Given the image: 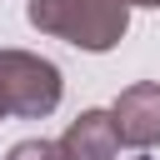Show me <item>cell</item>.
<instances>
[{
  "mask_svg": "<svg viewBox=\"0 0 160 160\" xmlns=\"http://www.w3.org/2000/svg\"><path fill=\"white\" fill-rule=\"evenodd\" d=\"M5 115H10V110H5V95H0V120H5Z\"/></svg>",
  "mask_w": 160,
  "mask_h": 160,
  "instance_id": "8",
  "label": "cell"
},
{
  "mask_svg": "<svg viewBox=\"0 0 160 160\" xmlns=\"http://www.w3.org/2000/svg\"><path fill=\"white\" fill-rule=\"evenodd\" d=\"M80 5H85V0H30V5H25V20H30L40 35L65 40L70 25H75V15H80Z\"/></svg>",
  "mask_w": 160,
  "mask_h": 160,
  "instance_id": "5",
  "label": "cell"
},
{
  "mask_svg": "<svg viewBox=\"0 0 160 160\" xmlns=\"http://www.w3.org/2000/svg\"><path fill=\"white\" fill-rule=\"evenodd\" d=\"M115 125H120V140L130 150H155L160 145V80H140V85H125L110 105Z\"/></svg>",
  "mask_w": 160,
  "mask_h": 160,
  "instance_id": "2",
  "label": "cell"
},
{
  "mask_svg": "<svg viewBox=\"0 0 160 160\" xmlns=\"http://www.w3.org/2000/svg\"><path fill=\"white\" fill-rule=\"evenodd\" d=\"M5 160H65V145L40 135V140H20V145H10Z\"/></svg>",
  "mask_w": 160,
  "mask_h": 160,
  "instance_id": "6",
  "label": "cell"
},
{
  "mask_svg": "<svg viewBox=\"0 0 160 160\" xmlns=\"http://www.w3.org/2000/svg\"><path fill=\"white\" fill-rule=\"evenodd\" d=\"M0 95H5V110L20 115V120H45L55 115L60 95H65V75L55 60L35 55V50H0Z\"/></svg>",
  "mask_w": 160,
  "mask_h": 160,
  "instance_id": "1",
  "label": "cell"
},
{
  "mask_svg": "<svg viewBox=\"0 0 160 160\" xmlns=\"http://www.w3.org/2000/svg\"><path fill=\"white\" fill-rule=\"evenodd\" d=\"M60 145H65V160H115V150L125 140H120V125L110 110H80L65 125Z\"/></svg>",
  "mask_w": 160,
  "mask_h": 160,
  "instance_id": "4",
  "label": "cell"
},
{
  "mask_svg": "<svg viewBox=\"0 0 160 160\" xmlns=\"http://www.w3.org/2000/svg\"><path fill=\"white\" fill-rule=\"evenodd\" d=\"M125 30H130V0H85L65 40L75 50L105 55V50H115L125 40Z\"/></svg>",
  "mask_w": 160,
  "mask_h": 160,
  "instance_id": "3",
  "label": "cell"
},
{
  "mask_svg": "<svg viewBox=\"0 0 160 160\" xmlns=\"http://www.w3.org/2000/svg\"><path fill=\"white\" fill-rule=\"evenodd\" d=\"M130 5H145V10H160V0H130Z\"/></svg>",
  "mask_w": 160,
  "mask_h": 160,
  "instance_id": "7",
  "label": "cell"
}]
</instances>
